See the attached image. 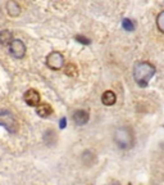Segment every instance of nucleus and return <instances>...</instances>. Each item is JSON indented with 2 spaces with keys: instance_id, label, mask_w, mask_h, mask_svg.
Masks as SVG:
<instances>
[{
  "instance_id": "f257e3e1",
  "label": "nucleus",
  "mask_w": 164,
  "mask_h": 185,
  "mask_svg": "<svg viewBox=\"0 0 164 185\" xmlns=\"http://www.w3.org/2000/svg\"><path fill=\"white\" fill-rule=\"evenodd\" d=\"M155 75V67L149 62H138L134 67V79L140 88H146Z\"/></svg>"
},
{
  "instance_id": "f03ea898",
  "label": "nucleus",
  "mask_w": 164,
  "mask_h": 185,
  "mask_svg": "<svg viewBox=\"0 0 164 185\" xmlns=\"http://www.w3.org/2000/svg\"><path fill=\"white\" fill-rule=\"evenodd\" d=\"M114 141L121 149H129L135 144V135L129 127H118L114 133Z\"/></svg>"
},
{
  "instance_id": "7ed1b4c3",
  "label": "nucleus",
  "mask_w": 164,
  "mask_h": 185,
  "mask_svg": "<svg viewBox=\"0 0 164 185\" xmlns=\"http://www.w3.org/2000/svg\"><path fill=\"white\" fill-rule=\"evenodd\" d=\"M0 125L4 126L9 133H17L18 122L9 111H0Z\"/></svg>"
},
{
  "instance_id": "20e7f679",
  "label": "nucleus",
  "mask_w": 164,
  "mask_h": 185,
  "mask_svg": "<svg viewBox=\"0 0 164 185\" xmlns=\"http://www.w3.org/2000/svg\"><path fill=\"white\" fill-rule=\"evenodd\" d=\"M46 64H48L49 68L58 71V70H60L63 67L64 58H63V56L59 51H51L48 56V58H46Z\"/></svg>"
},
{
  "instance_id": "39448f33",
  "label": "nucleus",
  "mask_w": 164,
  "mask_h": 185,
  "mask_svg": "<svg viewBox=\"0 0 164 185\" xmlns=\"http://www.w3.org/2000/svg\"><path fill=\"white\" fill-rule=\"evenodd\" d=\"M9 49H10V54L14 58H22L26 53V46L21 40H13L12 44L9 45Z\"/></svg>"
},
{
  "instance_id": "423d86ee",
  "label": "nucleus",
  "mask_w": 164,
  "mask_h": 185,
  "mask_svg": "<svg viewBox=\"0 0 164 185\" xmlns=\"http://www.w3.org/2000/svg\"><path fill=\"white\" fill-rule=\"evenodd\" d=\"M25 102L31 107H37L40 104V94L35 89H30L23 95Z\"/></svg>"
},
{
  "instance_id": "0eeeda50",
  "label": "nucleus",
  "mask_w": 164,
  "mask_h": 185,
  "mask_svg": "<svg viewBox=\"0 0 164 185\" xmlns=\"http://www.w3.org/2000/svg\"><path fill=\"white\" fill-rule=\"evenodd\" d=\"M89 113H87L86 111H76L73 113V121L76 125H78V126H82V125H86L87 122H89Z\"/></svg>"
},
{
  "instance_id": "6e6552de",
  "label": "nucleus",
  "mask_w": 164,
  "mask_h": 185,
  "mask_svg": "<svg viewBox=\"0 0 164 185\" xmlns=\"http://www.w3.org/2000/svg\"><path fill=\"white\" fill-rule=\"evenodd\" d=\"M7 10L10 17H18L21 14V7L14 0H10V2L7 3Z\"/></svg>"
},
{
  "instance_id": "1a4fd4ad",
  "label": "nucleus",
  "mask_w": 164,
  "mask_h": 185,
  "mask_svg": "<svg viewBox=\"0 0 164 185\" xmlns=\"http://www.w3.org/2000/svg\"><path fill=\"white\" fill-rule=\"evenodd\" d=\"M36 113L40 117H49L53 113V108L46 103H42V104H39L36 107Z\"/></svg>"
},
{
  "instance_id": "9d476101",
  "label": "nucleus",
  "mask_w": 164,
  "mask_h": 185,
  "mask_svg": "<svg viewBox=\"0 0 164 185\" xmlns=\"http://www.w3.org/2000/svg\"><path fill=\"white\" fill-rule=\"evenodd\" d=\"M115 100H117L115 94L112 90H106L101 96V102L104 105H113L115 103Z\"/></svg>"
},
{
  "instance_id": "9b49d317",
  "label": "nucleus",
  "mask_w": 164,
  "mask_h": 185,
  "mask_svg": "<svg viewBox=\"0 0 164 185\" xmlns=\"http://www.w3.org/2000/svg\"><path fill=\"white\" fill-rule=\"evenodd\" d=\"M13 41V36H12V32L4 30L0 32V44L2 45H10Z\"/></svg>"
},
{
  "instance_id": "f8f14e48",
  "label": "nucleus",
  "mask_w": 164,
  "mask_h": 185,
  "mask_svg": "<svg viewBox=\"0 0 164 185\" xmlns=\"http://www.w3.org/2000/svg\"><path fill=\"white\" fill-rule=\"evenodd\" d=\"M44 141L48 144V145H54L57 143V134L55 131L53 130H48V131L44 134Z\"/></svg>"
},
{
  "instance_id": "ddd939ff",
  "label": "nucleus",
  "mask_w": 164,
  "mask_h": 185,
  "mask_svg": "<svg viewBox=\"0 0 164 185\" xmlns=\"http://www.w3.org/2000/svg\"><path fill=\"white\" fill-rule=\"evenodd\" d=\"M94 161H95L94 153H91L90 150H86L85 153L82 154V162L85 163L86 166H90V165H92V163H94Z\"/></svg>"
},
{
  "instance_id": "4468645a",
  "label": "nucleus",
  "mask_w": 164,
  "mask_h": 185,
  "mask_svg": "<svg viewBox=\"0 0 164 185\" xmlns=\"http://www.w3.org/2000/svg\"><path fill=\"white\" fill-rule=\"evenodd\" d=\"M64 72H65V75H68V76H72V77H74V76H77L78 70H77V67H76V64H73V63H68V64H67V67H65V70H64Z\"/></svg>"
},
{
  "instance_id": "2eb2a0df",
  "label": "nucleus",
  "mask_w": 164,
  "mask_h": 185,
  "mask_svg": "<svg viewBox=\"0 0 164 185\" xmlns=\"http://www.w3.org/2000/svg\"><path fill=\"white\" fill-rule=\"evenodd\" d=\"M157 26H158L159 31H162L164 34V10H162L157 17Z\"/></svg>"
},
{
  "instance_id": "dca6fc26",
  "label": "nucleus",
  "mask_w": 164,
  "mask_h": 185,
  "mask_svg": "<svg viewBox=\"0 0 164 185\" xmlns=\"http://www.w3.org/2000/svg\"><path fill=\"white\" fill-rule=\"evenodd\" d=\"M122 27L126 30V31H128V32H131V31H134L135 30V25H134V22L131 19H128V18H124L123 21H122Z\"/></svg>"
},
{
  "instance_id": "f3484780",
  "label": "nucleus",
  "mask_w": 164,
  "mask_h": 185,
  "mask_svg": "<svg viewBox=\"0 0 164 185\" xmlns=\"http://www.w3.org/2000/svg\"><path fill=\"white\" fill-rule=\"evenodd\" d=\"M76 40H77L78 42H81V44H85V45H89V44H90V40H89V39H86L85 36H80V35H77V36H76Z\"/></svg>"
},
{
  "instance_id": "a211bd4d",
  "label": "nucleus",
  "mask_w": 164,
  "mask_h": 185,
  "mask_svg": "<svg viewBox=\"0 0 164 185\" xmlns=\"http://www.w3.org/2000/svg\"><path fill=\"white\" fill-rule=\"evenodd\" d=\"M65 122H67V118L63 117V118L60 119V129H64V127H65Z\"/></svg>"
}]
</instances>
